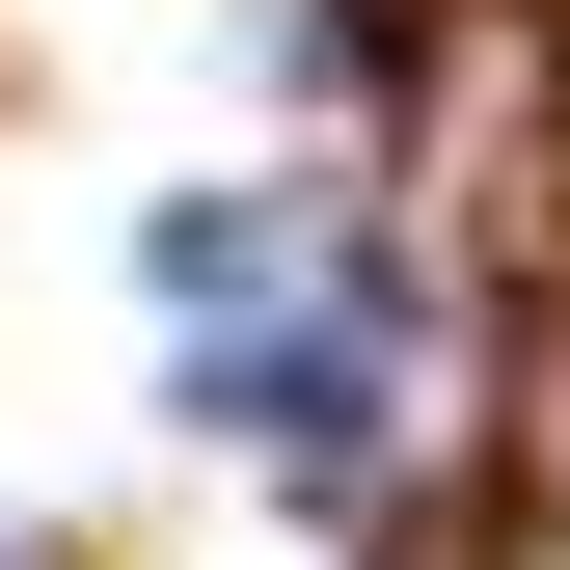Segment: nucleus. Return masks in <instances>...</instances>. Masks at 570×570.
Listing matches in <instances>:
<instances>
[{
    "mask_svg": "<svg viewBox=\"0 0 570 570\" xmlns=\"http://www.w3.org/2000/svg\"><path fill=\"white\" fill-rule=\"evenodd\" d=\"M218 407H272V462H353V435H381V353H326V326H299V353H245Z\"/></svg>",
    "mask_w": 570,
    "mask_h": 570,
    "instance_id": "nucleus-1",
    "label": "nucleus"
}]
</instances>
